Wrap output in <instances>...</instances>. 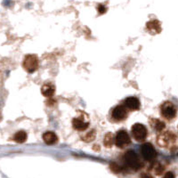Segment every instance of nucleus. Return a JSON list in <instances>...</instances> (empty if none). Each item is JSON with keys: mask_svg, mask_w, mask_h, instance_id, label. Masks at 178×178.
I'll use <instances>...</instances> for the list:
<instances>
[{"mask_svg": "<svg viewBox=\"0 0 178 178\" xmlns=\"http://www.w3.org/2000/svg\"><path fill=\"white\" fill-rule=\"evenodd\" d=\"M95 135H96V133L95 130H92L90 131L88 134H86V135L85 136V137L83 138V140L85 142H92L95 139Z\"/></svg>", "mask_w": 178, "mask_h": 178, "instance_id": "nucleus-17", "label": "nucleus"}, {"mask_svg": "<svg viewBox=\"0 0 178 178\" xmlns=\"http://www.w3.org/2000/svg\"><path fill=\"white\" fill-rule=\"evenodd\" d=\"M42 137H43L44 142L48 145L54 144L58 142V137L56 136V134L54 132H51V131H48V132H46L44 134H43Z\"/></svg>", "mask_w": 178, "mask_h": 178, "instance_id": "nucleus-12", "label": "nucleus"}, {"mask_svg": "<svg viewBox=\"0 0 178 178\" xmlns=\"http://www.w3.org/2000/svg\"><path fill=\"white\" fill-rule=\"evenodd\" d=\"M160 112L163 118L173 119L176 115V109L171 102H165L160 107Z\"/></svg>", "mask_w": 178, "mask_h": 178, "instance_id": "nucleus-5", "label": "nucleus"}, {"mask_svg": "<svg viewBox=\"0 0 178 178\" xmlns=\"http://www.w3.org/2000/svg\"><path fill=\"white\" fill-rule=\"evenodd\" d=\"M124 106L129 110H138L141 107V103L138 98L131 96V97H127L125 100Z\"/></svg>", "mask_w": 178, "mask_h": 178, "instance_id": "nucleus-9", "label": "nucleus"}, {"mask_svg": "<svg viewBox=\"0 0 178 178\" xmlns=\"http://www.w3.org/2000/svg\"><path fill=\"white\" fill-rule=\"evenodd\" d=\"M23 68L29 73H33L38 68V59L35 54H28L23 61Z\"/></svg>", "mask_w": 178, "mask_h": 178, "instance_id": "nucleus-4", "label": "nucleus"}, {"mask_svg": "<svg viewBox=\"0 0 178 178\" xmlns=\"http://www.w3.org/2000/svg\"><path fill=\"white\" fill-rule=\"evenodd\" d=\"M157 142L161 147H169L175 142V136L171 132H164L157 137Z\"/></svg>", "mask_w": 178, "mask_h": 178, "instance_id": "nucleus-7", "label": "nucleus"}, {"mask_svg": "<svg viewBox=\"0 0 178 178\" xmlns=\"http://www.w3.org/2000/svg\"><path fill=\"white\" fill-rule=\"evenodd\" d=\"M41 93L46 97H52L55 93V86L51 83L44 84L41 87Z\"/></svg>", "mask_w": 178, "mask_h": 178, "instance_id": "nucleus-11", "label": "nucleus"}, {"mask_svg": "<svg viewBox=\"0 0 178 178\" xmlns=\"http://www.w3.org/2000/svg\"><path fill=\"white\" fill-rule=\"evenodd\" d=\"M125 162L126 164L132 168L133 170H138L143 167V164L138 157V155L136 154V151H134L133 150H128L125 154Z\"/></svg>", "mask_w": 178, "mask_h": 178, "instance_id": "nucleus-1", "label": "nucleus"}, {"mask_svg": "<svg viewBox=\"0 0 178 178\" xmlns=\"http://www.w3.org/2000/svg\"><path fill=\"white\" fill-rule=\"evenodd\" d=\"M27 137H28V135H27L26 132L19 131L13 136V141L18 143H23L24 142H26Z\"/></svg>", "mask_w": 178, "mask_h": 178, "instance_id": "nucleus-14", "label": "nucleus"}, {"mask_svg": "<svg viewBox=\"0 0 178 178\" xmlns=\"http://www.w3.org/2000/svg\"><path fill=\"white\" fill-rule=\"evenodd\" d=\"M150 124L152 126V127L156 130V131H162L165 127H166V125L164 122H162L161 120L160 119H152L150 120Z\"/></svg>", "mask_w": 178, "mask_h": 178, "instance_id": "nucleus-15", "label": "nucleus"}, {"mask_svg": "<svg viewBox=\"0 0 178 178\" xmlns=\"http://www.w3.org/2000/svg\"><path fill=\"white\" fill-rule=\"evenodd\" d=\"M141 152L143 159L147 161H151L157 157V151H156L153 145L150 144V143H146L142 145Z\"/></svg>", "mask_w": 178, "mask_h": 178, "instance_id": "nucleus-6", "label": "nucleus"}, {"mask_svg": "<svg viewBox=\"0 0 178 178\" xmlns=\"http://www.w3.org/2000/svg\"><path fill=\"white\" fill-rule=\"evenodd\" d=\"M165 176L167 177V176H174V175H173V174H166Z\"/></svg>", "mask_w": 178, "mask_h": 178, "instance_id": "nucleus-21", "label": "nucleus"}, {"mask_svg": "<svg viewBox=\"0 0 178 178\" xmlns=\"http://www.w3.org/2000/svg\"><path fill=\"white\" fill-rule=\"evenodd\" d=\"M97 10H98L99 13L103 14V13H106L107 8H106V6H103V5H99V6H97Z\"/></svg>", "mask_w": 178, "mask_h": 178, "instance_id": "nucleus-19", "label": "nucleus"}, {"mask_svg": "<svg viewBox=\"0 0 178 178\" xmlns=\"http://www.w3.org/2000/svg\"><path fill=\"white\" fill-rule=\"evenodd\" d=\"M146 28L150 32H151L153 34L160 33V31H161L160 22L157 20H152L148 21L147 24H146Z\"/></svg>", "mask_w": 178, "mask_h": 178, "instance_id": "nucleus-10", "label": "nucleus"}, {"mask_svg": "<svg viewBox=\"0 0 178 178\" xmlns=\"http://www.w3.org/2000/svg\"><path fill=\"white\" fill-rule=\"evenodd\" d=\"M128 116L126 108L123 105L116 106L111 111V118L115 121H123Z\"/></svg>", "mask_w": 178, "mask_h": 178, "instance_id": "nucleus-8", "label": "nucleus"}, {"mask_svg": "<svg viewBox=\"0 0 178 178\" xmlns=\"http://www.w3.org/2000/svg\"><path fill=\"white\" fill-rule=\"evenodd\" d=\"M152 169H153V171H154V173L156 174H162V172H163V170H164V167L160 164V163H155V164H153V167H152Z\"/></svg>", "mask_w": 178, "mask_h": 178, "instance_id": "nucleus-18", "label": "nucleus"}, {"mask_svg": "<svg viewBox=\"0 0 178 178\" xmlns=\"http://www.w3.org/2000/svg\"><path fill=\"white\" fill-rule=\"evenodd\" d=\"M72 126L78 131H84V130H85L89 126V123L85 122L82 119L74 118L73 120H72Z\"/></svg>", "mask_w": 178, "mask_h": 178, "instance_id": "nucleus-13", "label": "nucleus"}, {"mask_svg": "<svg viewBox=\"0 0 178 178\" xmlns=\"http://www.w3.org/2000/svg\"><path fill=\"white\" fill-rule=\"evenodd\" d=\"M114 143L118 148H125L131 143V138L128 133L125 130H119L114 137Z\"/></svg>", "mask_w": 178, "mask_h": 178, "instance_id": "nucleus-3", "label": "nucleus"}, {"mask_svg": "<svg viewBox=\"0 0 178 178\" xmlns=\"http://www.w3.org/2000/svg\"><path fill=\"white\" fill-rule=\"evenodd\" d=\"M110 168H111V170H112V171H114L115 173H119V171H120V167L115 163H111L110 164Z\"/></svg>", "mask_w": 178, "mask_h": 178, "instance_id": "nucleus-20", "label": "nucleus"}, {"mask_svg": "<svg viewBox=\"0 0 178 178\" xmlns=\"http://www.w3.org/2000/svg\"><path fill=\"white\" fill-rule=\"evenodd\" d=\"M104 146L106 148H110L112 147L114 144V135L112 133H108L105 135L104 140H103Z\"/></svg>", "mask_w": 178, "mask_h": 178, "instance_id": "nucleus-16", "label": "nucleus"}, {"mask_svg": "<svg viewBox=\"0 0 178 178\" xmlns=\"http://www.w3.org/2000/svg\"><path fill=\"white\" fill-rule=\"evenodd\" d=\"M132 136L136 141L143 142L148 136V130L146 126L141 123H136L132 126Z\"/></svg>", "mask_w": 178, "mask_h": 178, "instance_id": "nucleus-2", "label": "nucleus"}]
</instances>
